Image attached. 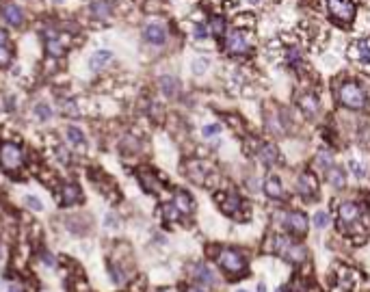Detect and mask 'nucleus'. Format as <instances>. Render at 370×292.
Here are the masks:
<instances>
[{
    "instance_id": "473e14b6",
    "label": "nucleus",
    "mask_w": 370,
    "mask_h": 292,
    "mask_svg": "<svg viewBox=\"0 0 370 292\" xmlns=\"http://www.w3.org/2000/svg\"><path fill=\"white\" fill-rule=\"evenodd\" d=\"M213 33H215V35H223V33H225L223 17H215V20H213Z\"/></svg>"
},
{
    "instance_id": "6e6552de",
    "label": "nucleus",
    "mask_w": 370,
    "mask_h": 292,
    "mask_svg": "<svg viewBox=\"0 0 370 292\" xmlns=\"http://www.w3.org/2000/svg\"><path fill=\"white\" fill-rule=\"evenodd\" d=\"M143 39L152 46H163L167 41V28L161 22H150L143 28Z\"/></svg>"
},
{
    "instance_id": "c9c22d12",
    "label": "nucleus",
    "mask_w": 370,
    "mask_h": 292,
    "mask_svg": "<svg viewBox=\"0 0 370 292\" xmlns=\"http://www.w3.org/2000/svg\"><path fill=\"white\" fill-rule=\"evenodd\" d=\"M41 260H44V264H46V266H50V268H55V266H57L55 256H50V253H41Z\"/></svg>"
},
{
    "instance_id": "49530a36",
    "label": "nucleus",
    "mask_w": 370,
    "mask_h": 292,
    "mask_svg": "<svg viewBox=\"0 0 370 292\" xmlns=\"http://www.w3.org/2000/svg\"><path fill=\"white\" fill-rule=\"evenodd\" d=\"M57 3H63V0H57Z\"/></svg>"
},
{
    "instance_id": "58836bf2",
    "label": "nucleus",
    "mask_w": 370,
    "mask_h": 292,
    "mask_svg": "<svg viewBox=\"0 0 370 292\" xmlns=\"http://www.w3.org/2000/svg\"><path fill=\"white\" fill-rule=\"evenodd\" d=\"M359 50H362L359 52V57H362L364 61H370V50L366 48V44H359Z\"/></svg>"
},
{
    "instance_id": "a211bd4d",
    "label": "nucleus",
    "mask_w": 370,
    "mask_h": 292,
    "mask_svg": "<svg viewBox=\"0 0 370 292\" xmlns=\"http://www.w3.org/2000/svg\"><path fill=\"white\" fill-rule=\"evenodd\" d=\"M113 59V54L109 50H96L93 54L89 57V67L93 69V71H98V69H102L104 65L109 63V61Z\"/></svg>"
},
{
    "instance_id": "20e7f679",
    "label": "nucleus",
    "mask_w": 370,
    "mask_h": 292,
    "mask_svg": "<svg viewBox=\"0 0 370 292\" xmlns=\"http://www.w3.org/2000/svg\"><path fill=\"white\" fill-rule=\"evenodd\" d=\"M219 264L223 266V270H227L232 275H238L247 268L245 258H242L238 251H234V249H223V251H219Z\"/></svg>"
},
{
    "instance_id": "ea45409f",
    "label": "nucleus",
    "mask_w": 370,
    "mask_h": 292,
    "mask_svg": "<svg viewBox=\"0 0 370 292\" xmlns=\"http://www.w3.org/2000/svg\"><path fill=\"white\" fill-rule=\"evenodd\" d=\"M107 223H109V227H117L115 223H117V218H115L113 214H109V218H107Z\"/></svg>"
},
{
    "instance_id": "6ab92c4d",
    "label": "nucleus",
    "mask_w": 370,
    "mask_h": 292,
    "mask_svg": "<svg viewBox=\"0 0 370 292\" xmlns=\"http://www.w3.org/2000/svg\"><path fill=\"white\" fill-rule=\"evenodd\" d=\"M158 85H161V89H163V93L167 98H173V96L180 93V82L173 76H163L161 80H158Z\"/></svg>"
},
{
    "instance_id": "37998d69",
    "label": "nucleus",
    "mask_w": 370,
    "mask_h": 292,
    "mask_svg": "<svg viewBox=\"0 0 370 292\" xmlns=\"http://www.w3.org/2000/svg\"><path fill=\"white\" fill-rule=\"evenodd\" d=\"M258 292H267V288H264V284H260V286H258Z\"/></svg>"
},
{
    "instance_id": "c03bdc74",
    "label": "nucleus",
    "mask_w": 370,
    "mask_h": 292,
    "mask_svg": "<svg viewBox=\"0 0 370 292\" xmlns=\"http://www.w3.org/2000/svg\"><path fill=\"white\" fill-rule=\"evenodd\" d=\"M9 292H20V290H17L15 286H11V288H9Z\"/></svg>"
},
{
    "instance_id": "412c9836",
    "label": "nucleus",
    "mask_w": 370,
    "mask_h": 292,
    "mask_svg": "<svg viewBox=\"0 0 370 292\" xmlns=\"http://www.w3.org/2000/svg\"><path fill=\"white\" fill-rule=\"evenodd\" d=\"M357 216H359V208L355 204L346 202V204L340 206V221L342 223H355Z\"/></svg>"
},
{
    "instance_id": "4468645a",
    "label": "nucleus",
    "mask_w": 370,
    "mask_h": 292,
    "mask_svg": "<svg viewBox=\"0 0 370 292\" xmlns=\"http://www.w3.org/2000/svg\"><path fill=\"white\" fill-rule=\"evenodd\" d=\"M113 13V5L111 0H93L91 3V15L98 20H109Z\"/></svg>"
},
{
    "instance_id": "f8f14e48",
    "label": "nucleus",
    "mask_w": 370,
    "mask_h": 292,
    "mask_svg": "<svg viewBox=\"0 0 370 292\" xmlns=\"http://www.w3.org/2000/svg\"><path fill=\"white\" fill-rule=\"evenodd\" d=\"M297 189H299L301 195L312 197L316 193V189H319V184H316V178L312 173H301L299 180H297Z\"/></svg>"
},
{
    "instance_id": "ddd939ff",
    "label": "nucleus",
    "mask_w": 370,
    "mask_h": 292,
    "mask_svg": "<svg viewBox=\"0 0 370 292\" xmlns=\"http://www.w3.org/2000/svg\"><path fill=\"white\" fill-rule=\"evenodd\" d=\"M171 204L180 210V214H191V212H193V206H195L193 199H191V195H186L184 191H175Z\"/></svg>"
},
{
    "instance_id": "7ed1b4c3",
    "label": "nucleus",
    "mask_w": 370,
    "mask_h": 292,
    "mask_svg": "<svg viewBox=\"0 0 370 292\" xmlns=\"http://www.w3.org/2000/svg\"><path fill=\"white\" fill-rule=\"evenodd\" d=\"M273 249H275V251H277L279 256H284L286 260H290V262H303V260H305V249H303L301 245L290 243L288 238H284V236L273 238Z\"/></svg>"
},
{
    "instance_id": "dca6fc26",
    "label": "nucleus",
    "mask_w": 370,
    "mask_h": 292,
    "mask_svg": "<svg viewBox=\"0 0 370 292\" xmlns=\"http://www.w3.org/2000/svg\"><path fill=\"white\" fill-rule=\"evenodd\" d=\"M82 199V193L76 184H65L61 191V202L65 206H72V204H78Z\"/></svg>"
},
{
    "instance_id": "f257e3e1",
    "label": "nucleus",
    "mask_w": 370,
    "mask_h": 292,
    "mask_svg": "<svg viewBox=\"0 0 370 292\" xmlns=\"http://www.w3.org/2000/svg\"><path fill=\"white\" fill-rule=\"evenodd\" d=\"M24 165V152L20 145L15 143H9V141H3L0 143V167H3L5 171H17L22 169Z\"/></svg>"
},
{
    "instance_id": "39448f33",
    "label": "nucleus",
    "mask_w": 370,
    "mask_h": 292,
    "mask_svg": "<svg viewBox=\"0 0 370 292\" xmlns=\"http://www.w3.org/2000/svg\"><path fill=\"white\" fill-rule=\"evenodd\" d=\"M329 3V11L336 20H340L342 24H348L355 17V5L351 0H327Z\"/></svg>"
},
{
    "instance_id": "b1692460",
    "label": "nucleus",
    "mask_w": 370,
    "mask_h": 292,
    "mask_svg": "<svg viewBox=\"0 0 370 292\" xmlns=\"http://www.w3.org/2000/svg\"><path fill=\"white\" fill-rule=\"evenodd\" d=\"M327 178H329L331 186H336V189H342V186L346 184V178H344V173L340 169H336V167H331L329 171H327Z\"/></svg>"
},
{
    "instance_id": "7c9ffc66",
    "label": "nucleus",
    "mask_w": 370,
    "mask_h": 292,
    "mask_svg": "<svg viewBox=\"0 0 370 292\" xmlns=\"http://www.w3.org/2000/svg\"><path fill=\"white\" fill-rule=\"evenodd\" d=\"M11 50H9L7 46H0V67H7L9 63H11Z\"/></svg>"
},
{
    "instance_id": "a19ab883",
    "label": "nucleus",
    "mask_w": 370,
    "mask_h": 292,
    "mask_svg": "<svg viewBox=\"0 0 370 292\" xmlns=\"http://www.w3.org/2000/svg\"><path fill=\"white\" fill-rule=\"evenodd\" d=\"M5 44H7V33L0 28V46H5Z\"/></svg>"
},
{
    "instance_id": "79ce46f5",
    "label": "nucleus",
    "mask_w": 370,
    "mask_h": 292,
    "mask_svg": "<svg viewBox=\"0 0 370 292\" xmlns=\"http://www.w3.org/2000/svg\"><path fill=\"white\" fill-rule=\"evenodd\" d=\"M186 292H206V290H202V288H188Z\"/></svg>"
},
{
    "instance_id": "2eb2a0df",
    "label": "nucleus",
    "mask_w": 370,
    "mask_h": 292,
    "mask_svg": "<svg viewBox=\"0 0 370 292\" xmlns=\"http://www.w3.org/2000/svg\"><path fill=\"white\" fill-rule=\"evenodd\" d=\"M258 156H260V162L267 165V167H273L275 162L279 160V152H277V148H275V145H271V143L262 145L260 152H258Z\"/></svg>"
},
{
    "instance_id": "4c0bfd02",
    "label": "nucleus",
    "mask_w": 370,
    "mask_h": 292,
    "mask_svg": "<svg viewBox=\"0 0 370 292\" xmlns=\"http://www.w3.org/2000/svg\"><path fill=\"white\" fill-rule=\"evenodd\" d=\"M65 113L72 115V117H76V115H78V108L74 106V102H67V104H65Z\"/></svg>"
},
{
    "instance_id": "f03ea898",
    "label": "nucleus",
    "mask_w": 370,
    "mask_h": 292,
    "mask_svg": "<svg viewBox=\"0 0 370 292\" xmlns=\"http://www.w3.org/2000/svg\"><path fill=\"white\" fill-rule=\"evenodd\" d=\"M338 98H340V102L344 104L346 108H355V111L366 108V104H368V98H366L364 89L359 85H355V82H344V85L340 87Z\"/></svg>"
},
{
    "instance_id": "c85d7f7f",
    "label": "nucleus",
    "mask_w": 370,
    "mask_h": 292,
    "mask_svg": "<svg viewBox=\"0 0 370 292\" xmlns=\"http://www.w3.org/2000/svg\"><path fill=\"white\" fill-rule=\"evenodd\" d=\"M35 115H37V117H39L41 121H46V119H50L52 111H50L48 104H37V106H35Z\"/></svg>"
},
{
    "instance_id": "9b49d317",
    "label": "nucleus",
    "mask_w": 370,
    "mask_h": 292,
    "mask_svg": "<svg viewBox=\"0 0 370 292\" xmlns=\"http://www.w3.org/2000/svg\"><path fill=\"white\" fill-rule=\"evenodd\" d=\"M219 204H221V210H223L225 214H232V216H236V212L242 208V202H240V197L234 195V193H225V195H219L217 197Z\"/></svg>"
},
{
    "instance_id": "f3484780",
    "label": "nucleus",
    "mask_w": 370,
    "mask_h": 292,
    "mask_svg": "<svg viewBox=\"0 0 370 292\" xmlns=\"http://www.w3.org/2000/svg\"><path fill=\"white\" fill-rule=\"evenodd\" d=\"M46 50H48V54H52V57H63L65 54V46L61 44L59 33H48L46 35Z\"/></svg>"
},
{
    "instance_id": "4be33fe9",
    "label": "nucleus",
    "mask_w": 370,
    "mask_h": 292,
    "mask_svg": "<svg viewBox=\"0 0 370 292\" xmlns=\"http://www.w3.org/2000/svg\"><path fill=\"white\" fill-rule=\"evenodd\" d=\"M264 193H267L269 197H273V199H284V189H281V184L277 178H269L267 182H264Z\"/></svg>"
},
{
    "instance_id": "aec40b11",
    "label": "nucleus",
    "mask_w": 370,
    "mask_h": 292,
    "mask_svg": "<svg viewBox=\"0 0 370 292\" xmlns=\"http://www.w3.org/2000/svg\"><path fill=\"white\" fill-rule=\"evenodd\" d=\"M139 182H141V186L147 193H158L161 191V184H158L156 175L150 173V171H139Z\"/></svg>"
},
{
    "instance_id": "2f4dec72",
    "label": "nucleus",
    "mask_w": 370,
    "mask_h": 292,
    "mask_svg": "<svg viewBox=\"0 0 370 292\" xmlns=\"http://www.w3.org/2000/svg\"><path fill=\"white\" fill-rule=\"evenodd\" d=\"M208 65H210V61H208V59H197L195 63H193V71H195L197 76H202L204 71L208 69Z\"/></svg>"
},
{
    "instance_id": "72a5a7b5",
    "label": "nucleus",
    "mask_w": 370,
    "mask_h": 292,
    "mask_svg": "<svg viewBox=\"0 0 370 292\" xmlns=\"http://www.w3.org/2000/svg\"><path fill=\"white\" fill-rule=\"evenodd\" d=\"M202 132H204V137H215V134L221 132V126H219V123H213V126H206Z\"/></svg>"
},
{
    "instance_id": "bb28decb",
    "label": "nucleus",
    "mask_w": 370,
    "mask_h": 292,
    "mask_svg": "<svg viewBox=\"0 0 370 292\" xmlns=\"http://www.w3.org/2000/svg\"><path fill=\"white\" fill-rule=\"evenodd\" d=\"M163 216H165V221H178V218H180V210L173 204H165L163 206Z\"/></svg>"
},
{
    "instance_id": "5701e85b",
    "label": "nucleus",
    "mask_w": 370,
    "mask_h": 292,
    "mask_svg": "<svg viewBox=\"0 0 370 292\" xmlns=\"http://www.w3.org/2000/svg\"><path fill=\"white\" fill-rule=\"evenodd\" d=\"M301 108L303 113L308 115V117H316L319 115V100H316V96H303L301 98Z\"/></svg>"
},
{
    "instance_id": "cd10ccee",
    "label": "nucleus",
    "mask_w": 370,
    "mask_h": 292,
    "mask_svg": "<svg viewBox=\"0 0 370 292\" xmlns=\"http://www.w3.org/2000/svg\"><path fill=\"white\" fill-rule=\"evenodd\" d=\"M24 204L30 208V210H35V212L44 210V204H41V199H37V197H33V195H26V197H24Z\"/></svg>"
},
{
    "instance_id": "c756f323",
    "label": "nucleus",
    "mask_w": 370,
    "mask_h": 292,
    "mask_svg": "<svg viewBox=\"0 0 370 292\" xmlns=\"http://www.w3.org/2000/svg\"><path fill=\"white\" fill-rule=\"evenodd\" d=\"M314 225L319 227V229L327 227V225H329V214H327V212H316L314 214Z\"/></svg>"
},
{
    "instance_id": "a878e982",
    "label": "nucleus",
    "mask_w": 370,
    "mask_h": 292,
    "mask_svg": "<svg viewBox=\"0 0 370 292\" xmlns=\"http://www.w3.org/2000/svg\"><path fill=\"white\" fill-rule=\"evenodd\" d=\"M316 165H319L321 171H329L331 167H333V160H331V156L327 154V152H321L319 156H316Z\"/></svg>"
},
{
    "instance_id": "0eeeda50",
    "label": "nucleus",
    "mask_w": 370,
    "mask_h": 292,
    "mask_svg": "<svg viewBox=\"0 0 370 292\" xmlns=\"http://www.w3.org/2000/svg\"><path fill=\"white\" fill-rule=\"evenodd\" d=\"M225 46H227L230 54H247L249 52V41L242 30H232L225 39Z\"/></svg>"
},
{
    "instance_id": "a18cd8bd",
    "label": "nucleus",
    "mask_w": 370,
    "mask_h": 292,
    "mask_svg": "<svg viewBox=\"0 0 370 292\" xmlns=\"http://www.w3.org/2000/svg\"><path fill=\"white\" fill-rule=\"evenodd\" d=\"M238 292H247V290H238Z\"/></svg>"
},
{
    "instance_id": "9d476101",
    "label": "nucleus",
    "mask_w": 370,
    "mask_h": 292,
    "mask_svg": "<svg viewBox=\"0 0 370 292\" xmlns=\"http://www.w3.org/2000/svg\"><path fill=\"white\" fill-rule=\"evenodd\" d=\"M191 273H193L197 284H202V286H217V275H215V270L210 268L208 264H195L191 268Z\"/></svg>"
},
{
    "instance_id": "1a4fd4ad",
    "label": "nucleus",
    "mask_w": 370,
    "mask_h": 292,
    "mask_svg": "<svg viewBox=\"0 0 370 292\" xmlns=\"http://www.w3.org/2000/svg\"><path fill=\"white\" fill-rule=\"evenodd\" d=\"M284 223H286V227L290 229L292 234H305L308 232V218H305L303 212H288V214H284Z\"/></svg>"
},
{
    "instance_id": "e433bc0d",
    "label": "nucleus",
    "mask_w": 370,
    "mask_h": 292,
    "mask_svg": "<svg viewBox=\"0 0 370 292\" xmlns=\"http://www.w3.org/2000/svg\"><path fill=\"white\" fill-rule=\"evenodd\" d=\"M348 167H351V169L355 171V175H357V178H364V169H362V165H359V162L351 160V162H348Z\"/></svg>"
},
{
    "instance_id": "423d86ee",
    "label": "nucleus",
    "mask_w": 370,
    "mask_h": 292,
    "mask_svg": "<svg viewBox=\"0 0 370 292\" xmlns=\"http://www.w3.org/2000/svg\"><path fill=\"white\" fill-rule=\"evenodd\" d=\"M0 17L5 20L9 26H22L24 24V13L13 0H3L0 3Z\"/></svg>"
},
{
    "instance_id": "f704fd0d",
    "label": "nucleus",
    "mask_w": 370,
    "mask_h": 292,
    "mask_svg": "<svg viewBox=\"0 0 370 292\" xmlns=\"http://www.w3.org/2000/svg\"><path fill=\"white\" fill-rule=\"evenodd\" d=\"M195 37H197V39H206V37H208V28H206L204 24H197V26H195Z\"/></svg>"
},
{
    "instance_id": "393cba45",
    "label": "nucleus",
    "mask_w": 370,
    "mask_h": 292,
    "mask_svg": "<svg viewBox=\"0 0 370 292\" xmlns=\"http://www.w3.org/2000/svg\"><path fill=\"white\" fill-rule=\"evenodd\" d=\"M65 134H67V141H69L72 145H78V148H82V145H84V134H82V130H80V128L69 126Z\"/></svg>"
}]
</instances>
